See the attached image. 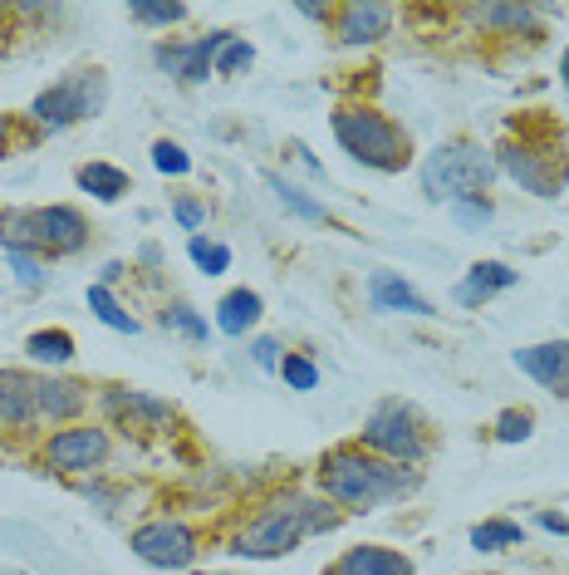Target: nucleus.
Listing matches in <instances>:
<instances>
[{
  "label": "nucleus",
  "instance_id": "f257e3e1",
  "mask_svg": "<svg viewBox=\"0 0 569 575\" xmlns=\"http://www.w3.org/2000/svg\"><path fill=\"white\" fill-rule=\"evenodd\" d=\"M319 487H324V496H334L339 506H363V512H368V506L412 492V487H417V472L388 463V457L363 453V447H334L319 463Z\"/></svg>",
  "mask_w": 569,
  "mask_h": 575
},
{
  "label": "nucleus",
  "instance_id": "f03ea898",
  "mask_svg": "<svg viewBox=\"0 0 569 575\" xmlns=\"http://www.w3.org/2000/svg\"><path fill=\"white\" fill-rule=\"evenodd\" d=\"M339 516L324 502H304V496H284L270 512H261V522L251 531H241V541L231 546L235 555H284L304 541L310 531H329Z\"/></svg>",
  "mask_w": 569,
  "mask_h": 575
},
{
  "label": "nucleus",
  "instance_id": "7ed1b4c3",
  "mask_svg": "<svg viewBox=\"0 0 569 575\" xmlns=\"http://www.w3.org/2000/svg\"><path fill=\"white\" fill-rule=\"evenodd\" d=\"M88 241V227L74 207H25V212H5L0 221V247L5 251H55L69 256Z\"/></svg>",
  "mask_w": 569,
  "mask_h": 575
},
{
  "label": "nucleus",
  "instance_id": "20e7f679",
  "mask_svg": "<svg viewBox=\"0 0 569 575\" xmlns=\"http://www.w3.org/2000/svg\"><path fill=\"white\" fill-rule=\"evenodd\" d=\"M491 178H496V158L486 148H476V143H447V148H437L422 163V188H427L432 202L481 197Z\"/></svg>",
  "mask_w": 569,
  "mask_h": 575
},
{
  "label": "nucleus",
  "instance_id": "39448f33",
  "mask_svg": "<svg viewBox=\"0 0 569 575\" xmlns=\"http://www.w3.org/2000/svg\"><path fill=\"white\" fill-rule=\"evenodd\" d=\"M334 139L343 143L349 158L368 163V168H378V172H398V168H408V158H412L408 139H402V133L392 129L383 113H373V109L334 113Z\"/></svg>",
  "mask_w": 569,
  "mask_h": 575
},
{
  "label": "nucleus",
  "instance_id": "423d86ee",
  "mask_svg": "<svg viewBox=\"0 0 569 575\" xmlns=\"http://www.w3.org/2000/svg\"><path fill=\"white\" fill-rule=\"evenodd\" d=\"M104 99H108L104 74L88 70V74H74V80L55 84L49 94H39V99L29 104V113H35L39 129L59 133V129H69V123H78V119H94V113L104 109Z\"/></svg>",
  "mask_w": 569,
  "mask_h": 575
},
{
  "label": "nucleus",
  "instance_id": "0eeeda50",
  "mask_svg": "<svg viewBox=\"0 0 569 575\" xmlns=\"http://www.w3.org/2000/svg\"><path fill=\"white\" fill-rule=\"evenodd\" d=\"M363 447L383 453L398 467H412V463H422V453H427V433H422V418L412 414V408L383 404L378 414L363 423Z\"/></svg>",
  "mask_w": 569,
  "mask_h": 575
},
{
  "label": "nucleus",
  "instance_id": "6e6552de",
  "mask_svg": "<svg viewBox=\"0 0 569 575\" xmlns=\"http://www.w3.org/2000/svg\"><path fill=\"white\" fill-rule=\"evenodd\" d=\"M133 546L137 555H143L147 565H162V571H182V565H192L196 555V536L186 522H172V516H157V522H143L133 531Z\"/></svg>",
  "mask_w": 569,
  "mask_h": 575
},
{
  "label": "nucleus",
  "instance_id": "1a4fd4ad",
  "mask_svg": "<svg viewBox=\"0 0 569 575\" xmlns=\"http://www.w3.org/2000/svg\"><path fill=\"white\" fill-rule=\"evenodd\" d=\"M496 163L520 182V188L535 192V197H555L559 182H565V163H559L555 153L530 148V143H506V148L496 153Z\"/></svg>",
  "mask_w": 569,
  "mask_h": 575
},
{
  "label": "nucleus",
  "instance_id": "9d476101",
  "mask_svg": "<svg viewBox=\"0 0 569 575\" xmlns=\"http://www.w3.org/2000/svg\"><path fill=\"white\" fill-rule=\"evenodd\" d=\"M108 457V433L104 428H64L49 438L45 463L55 472H84V467H104Z\"/></svg>",
  "mask_w": 569,
  "mask_h": 575
},
{
  "label": "nucleus",
  "instance_id": "9b49d317",
  "mask_svg": "<svg viewBox=\"0 0 569 575\" xmlns=\"http://www.w3.org/2000/svg\"><path fill=\"white\" fill-rule=\"evenodd\" d=\"M516 369L530 374L535 384L555 388L559 398H569V339H549V345L516 349Z\"/></svg>",
  "mask_w": 569,
  "mask_h": 575
},
{
  "label": "nucleus",
  "instance_id": "f8f14e48",
  "mask_svg": "<svg viewBox=\"0 0 569 575\" xmlns=\"http://www.w3.org/2000/svg\"><path fill=\"white\" fill-rule=\"evenodd\" d=\"M104 408L118 418V423L137 428V433H157V428L172 423V408L153 394H137V388H108Z\"/></svg>",
  "mask_w": 569,
  "mask_h": 575
},
{
  "label": "nucleus",
  "instance_id": "ddd939ff",
  "mask_svg": "<svg viewBox=\"0 0 569 575\" xmlns=\"http://www.w3.org/2000/svg\"><path fill=\"white\" fill-rule=\"evenodd\" d=\"M235 35L231 31H216V35H206V40H196L192 50H157V64H162L167 74H177V80H186V84H202L206 80V70H211V55L216 50H226Z\"/></svg>",
  "mask_w": 569,
  "mask_h": 575
},
{
  "label": "nucleus",
  "instance_id": "4468645a",
  "mask_svg": "<svg viewBox=\"0 0 569 575\" xmlns=\"http://www.w3.org/2000/svg\"><path fill=\"white\" fill-rule=\"evenodd\" d=\"M324 575H412V561L388 546H349Z\"/></svg>",
  "mask_w": 569,
  "mask_h": 575
},
{
  "label": "nucleus",
  "instance_id": "2eb2a0df",
  "mask_svg": "<svg viewBox=\"0 0 569 575\" xmlns=\"http://www.w3.org/2000/svg\"><path fill=\"white\" fill-rule=\"evenodd\" d=\"M39 379L20 374V369H0V423L25 428L39 418Z\"/></svg>",
  "mask_w": 569,
  "mask_h": 575
},
{
  "label": "nucleus",
  "instance_id": "dca6fc26",
  "mask_svg": "<svg viewBox=\"0 0 569 575\" xmlns=\"http://www.w3.org/2000/svg\"><path fill=\"white\" fill-rule=\"evenodd\" d=\"M392 25V5H378V0H353L339 11V40L343 45H368L378 35H388Z\"/></svg>",
  "mask_w": 569,
  "mask_h": 575
},
{
  "label": "nucleus",
  "instance_id": "f3484780",
  "mask_svg": "<svg viewBox=\"0 0 569 575\" xmlns=\"http://www.w3.org/2000/svg\"><path fill=\"white\" fill-rule=\"evenodd\" d=\"M368 300L373 310H402V315H432V306L412 286H402L392 271H373L368 276Z\"/></svg>",
  "mask_w": 569,
  "mask_h": 575
},
{
  "label": "nucleus",
  "instance_id": "a211bd4d",
  "mask_svg": "<svg viewBox=\"0 0 569 575\" xmlns=\"http://www.w3.org/2000/svg\"><path fill=\"white\" fill-rule=\"evenodd\" d=\"M510 286H516V271L500 266V261H481V266H471V276L457 286V300L476 310V306H486L491 296H500V290H510Z\"/></svg>",
  "mask_w": 569,
  "mask_h": 575
},
{
  "label": "nucleus",
  "instance_id": "6ab92c4d",
  "mask_svg": "<svg viewBox=\"0 0 569 575\" xmlns=\"http://www.w3.org/2000/svg\"><path fill=\"white\" fill-rule=\"evenodd\" d=\"M35 394H39V414L45 418H74L88 404L84 384H74V379H39Z\"/></svg>",
  "mask_w": 569,
  "mask_h": 575
},
{
  "label": "nucleus",
  "instance_id": "aec40b11",
  "mask_svg": "<svg viewBox=\"0 0 569 575\" xmlns=\"http://www.w3.org/2000/svg\"><path fill=\"white\" fill-rule=\"evenodd\" d=\"M255 320H261V296H255V290H231V296L216 306V325H221L226 335H245Z\"/></svg>",
  "mask_w": 569,
  "mask_h": 575
},
{
  "label": "nucleus",
  "instance_id": "412c9836",
  "mask_svg": "<svg viewBox=\"0 0 569 575\" xmlns=\"http://www.w3.org/2000/svg\"><path fill=\"white\" fill-rule=\"evenodd\" d=\"M78 188L94 192L98 202H118L128 192V172L108 168V163H88V168H78Z\"/></svg>",
  "mask_w": 569,
  "mask_h": 575
},
{
  "label": "nucleus",
  "instance_id": "4be33fe9",
  "mask_svg": "<svg viewBox=\"0 0 569 575\" xmlns=\"http://www.w3.org/2000/svg\"><path fill=\"white\" fill-rule=\"evenodd\" d=\"M25 349L35 359H45V364H69V359H74V339H69L64 330H35V335L25 339Z\"/></svg>",
  "mask_w": 569,
  "mask_h": 575
},
{
  "label": "nucleus",
  "instance_id": "5701e85b",
  "mask_svg": "<svg viewBox=\"0 0 569 575\" xmlns=\"http://www.w3.org/2000/svg\"><path fill=\"white\" fill-rule=\"evenodd\" d=\"M525 541V526L520 522H481L476 531H471V546L476 551H500V546H520Z\"/></svg>",
  "mask_w": 569,
  "mask_h": 575
},
{
  "label": "nucleus",
  "instance_id": "b1692460",
  "mask_svg": "<svg viewBox=\"0 0 569 575\" xmlns=\"http://www.w3.org/2000/svg\"><path fill=\"white\" fill-rule=\"evenodd\" d=\"M88 310L104 320L108 330H123V335H137V320L128 310H118V300L108 296V286H88Z\"/></svg>",
  "mask_w": 569,
  "mask_h": 575
},
{
  "label": "nucleus",
  "instance_id": "393cba45",
  "mask_svg": "<svg viewBox=\"0 0 569 575\" xmlns=\"http://www.w3.org/2000/svg\"><path fill=\"white\" fill-rule=\"evenodd\" d=\"M265 182H270V192L284 202V207L294 212V217H304V221H329V212H324L319 202H310L300 188H290V182H284V178H275V172H270V178H265Z\"/></svg>",
  "mask_w": 569,
  "mask_h": 575
},
{
  "label": "nucleus",
  "instance_id": "a878e982",
  "mask_svg": "<svg viewBox=\"0 0 569 575\" xmlns=\"http://www.w3.org/2000/svg\"><path fill=\"white\" fill-rule=\"evenodd\" d=\"M186 251H192V261H196V266H202V271H206V276H221V271H226V266H231V251H226V247H221V241H206V237H192V247H186Z\"/></svg>",
  "mask_w": 569,
  "mask_h": 575
},
{
  "label": "nucleus",
  "instance_id": "bb28decb",
  "mask_svg": "<svg viewBox=\"0 0 569 575\" xmlns=\"http://www.w3.org/2000/svg\"><path fill=\"white\" fill-rule=\"evenodd\" d=\"M486 25H500V31H525L530 21H535V11L530 5H486V11H476Z\"/></svg>",
  "mask_w": 569,
  "mask_h": 575
},
{
  "label": "nucleus",
  "instance_id": "cd10ccee",
  "mask_svg": "<svg viewBox=\"0 0 569 575\" xmlns=\"http://www.w3.org/2000/svg\"><path fill=\"white\" fill-rule=\"evenodd\" d=\"M162 325H167V330H182L186 339H196V345H206V320L196 315V310H186V306H172V310H162Z\"/></svg>",
  "mask_w": 569,
  "mask_h": 575
},
{
  "label": "nucleus",
  "instance_id": "c85d7f7f",
  "mask_svg": "<svg viewBox=\"0 0 569 575\" xmlns=\"http://www.w3.org/2000/svg\"><path fill=\"white\" fill-rule=\"evenodd\" d=\"M128 15H133V21H143V25H177L186 15V5H147V0H133V5H128Z\"/></svg>",
  "mask_w": 569,
  "mask_h": 575
},
{
  "label": "nucleus",
  "instance_id": "c756f323",
  "mask_svg": "<svg viewBox=\"0 0 569 575\" xmlns=\"http://www.w3.org/2000/svg\"><path fill=\"white\" fill-rule=\"evenodd\" d=\"M280 374H284V384L290 388H314L319 384V369H314V359H304V355H284Z\"/></svg>",
  "mask_w": 569,
  "mask_h": 575
},
{
  "label": "nucleus",
  "instance_id": "7c9ffc66",
  "mask_svg": "<svg viewBox=\"0 0 569 575\" xmlns=\"http://www.w3.org/2000/svg\"><path fill=\"white\" fill-rule=\"evenodd\" d=\"M530 423H535V418H530L525 408H520V414H516V408H510V414H500V423H496V438H500V443H525V438H530Z\"/></svg>",
  "mask_w": 569,
  "mask_h": 575
},
{
  "label": "nucleus",
  "instance_id": "2f4dec72",
  "mask_svg": "<svg viewBox=\"0 0 569 575\" xmlns=\"http://www.w3.org/2000/svg\"><path fill=\"white\" fill-rule=\"evenodd\" d=\"M153 168L157 172H172V178H182V172L192 168V158H186L177 143H157V148H153Z\"/></svg>",
  "mask_w": 569,
  "mask_h": 575
},
{
  "label": "nucleus",
  "instance_id": "473e14b6",
  "mask_svg": "<svg viewBox=\"0 0 569 575\" xmlns=\"http://www.w3.org/2000/svg\"><path fill=\"white\" fill-rule=\"evenodd\" d=\"M251 60H255V50H251V45L231 40V45H226V55H221V64H216V74H235V70H251Z\"/></svg>",
  "mask_w": 569,
  "mask_h": 575
},
{
  "label": "nucleus",
  "instance_id": "72a5a7b5",
  "mask_svg": "<svg viewBox=\"0 0 569 575\" xmlns=\"http://www.w3.org/2000/svg\"><path fill=\"white\" fill-rule=\"evenodd\" d=\"M451 212H457L461 227H486L491 221V207L481 197H467V202H451Z\"/></svg>",
  "mask_w": 569,
  "mask_h": 575
},
{
  "label": "nucleus",
  "instance_id": "f704fd0d",
  "mask_svg": "<svg viewBox=\"0 0 569 575\" xmlns=\"http://www.w3.org/2000/svg\"><path fill=\"white\" fill-rule=\"evenodd\" d=\"M10 271L20 276V286H39L45 280V271H39V261L29 251H10Z\"/></svg>",
  "mask_w": 569,
  "mask_h": 575
},
{
  "label": "nucleus",
  "instance_id": "c9c22d12",
  "mask_svg": "<svg viewBox=\"0 0 569 575\" xmlns=\"http://www.w3.org/2000/svg\"><path fill=\"white\" fill-rule=\"evenodd\" d=\"M202 217H206V212H202V202H196V197H182V202H177V221H182L186 231L202 227Z\"/></svg>",
  "mask_w": 569,
  "mask_h": 575
},
{
  "label": "nucleus",
  "instance_id": "e433bc0d",
  "mask_svg": "<svg viewBox=\"0 0 569 575\" xmlns=\"http://www.w3.org/2000/svg\"><path fill=\"white\" fill-rule=\"evenodd\" d=\"M280 359V345L275 339H255V364H275Z\"/></svg>",
  "mask_w": 569,
  "mask_h": 575
},
{
  "label": "nucleus",
  "instance_id": "4c0bfd02",
  "mask_svg": "<svg viewBox=\"0 0 569 575\" xmlns=\"http://www.w3.org/2000/svg\"><path fill=\"white\" fill-rule=\"evenodd\" d=\"M540 526H545V531L569 536V522H565V516H555V512H540Z\"/></svg>",
  "mask_w": 569,
  "mask_h": 575
},
{
  "label": "nucleus",
  "instance_id": "58836bf2",
  "mask_svg": "<svg viewBox=\"0 0 569 575\" xmlns=\"http://www.w3.org/2000/svg\"><path fill=\"white\" fill-rule=\"evenodd\" d=\"M15 133V123H10V113H0V153H5V139Z\"/></svg>",
  "mask_w": 569,
  "mask_h": 575
},
{
  "label": "nucleus",
  "instance_id": "ea45409f",
  "mask_svg": "<svg viewBox=\"0 0 569 575\" xmlns=\"http://www.w3.org/2000/svg\"><path fill=\"white\" fill-rule=\"evenodd\" d=\"M559 74H565V89H569V50H565V60H559Z\"/></svg>",
  "mask_w": 569,
  "mask_h": 575
}]
</instances>
